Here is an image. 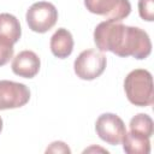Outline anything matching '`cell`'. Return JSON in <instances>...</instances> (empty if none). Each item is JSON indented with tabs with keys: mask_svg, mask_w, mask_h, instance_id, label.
<instances>
[{
	"mask_svg": "<svg viewBox=\"0 0 154 154\" xmlns=\"http://www.w3.org/2000/svg\"><path fill=\"white\" fill-rule=\"evenodd\" d=\"M13 43L6 38L0 37V66L6 65L13 57Z\"/></svg>",
	"mask_w": 154,
	"mask_h": 154,
	"instance_id": "13",
	"label": "cell"
},
{
	"mask_svg": "<svg viewBox=\"0 0 154 154\" xmlns=\"http://www.w3.org/2000/svg\"><path fill=\"white\" fill-rule=\"evenodd\" d=\"M29 100L30 90L25 84L7 79L0 81V111L23 107Z\"/></svg>",
	"mask_w": 154,
	"mask_h": 154,
	"instance_id": "6",
	"label": "cell"
},
{
	"mask_svg": "<svg viewBox=\"0 0 154 154\" xmlns=\"http://www.w3.org/2000/svg\"><path fill=\"white\" fill-rule=\"evenodd\" d=\"M1 130H2V119L0 117V132H1Z\"/></svg>",
	"mask_w": 154,
	"mask_h": 154,
	"instance_id": "16",
	"label": "cell"
},
{
	"mask_svg": "<svg viewBox=\"0 0 154 154\" xmlns=\"http://www.w3.org/2000/svg\"><path fill=\"white\" fill-rule=\"evenodd\" d=\"M153 126H154L153 119L148 114H144V113H138L135 117H132L129 124L130 131L141 134L149 138L153 135Z\"/></svg>",
	"mask_w": 154,
	"mask_h": 154,
	"instance_id": "12",
	"label": "cell"
},
{
	"mask_svg": "<svg viewBox=\"0 0 154 154\" xmlns=\"http://www.w3.org/2000/svg\"><path fill=\"white\" fill-rule=\"evenodd\" d=\"M84 6L90 13L116 20L126 18L131 12L129 0H84Z\"/></svg>",
	"mask_w": 154,
	"mask_h": 154,
	"instance_id": "7",
	"label": "cell"
},
{
	"mask_svg": "<svg viewBox=\"0 0 154 154\" xmlns=\"http://www.w3.org/2000/svg\"><path fill=\"white\" fill-rule=\"evenodd\" d=\"M20 35L22 29L19 20L11 13H0V37L16 43L19 41Z\"/></svg>",
	"mask_w": 154,
	"mask_h": 154,
	"instance_id": "11",
	"label": "cell"
},
{
	"mask_svg": "<svg viewBox=\"0 0 154 154\" xmlns=\"http://www.w3.org/2000/svg\"><path fill=\"white\" fill-rule=\"evenodd\" d=\"M123 149L128 154H148L150 152L149 137L136 132H126L123 138Z\"/></svg>",
	"mask_w": 154,
	"mask_h": 154,
	"instance_id": "10",
	"label": "cell"
},
{
	"mask_svg": "<svg viewBox=\"0 0 154 154\" xmlns=\"http://www.w3.org/2000/svg\"><path fill=\"white\" fill-rule=\"evenodd\" d=\"M46 152L48 153H70V148L61 141H57V142H53L51 143V146L46 149Z\"/></svg>",
	"mask_w": 154,
	"mask_h": 154,
	"instance_id": "15",
	"label": "cell"
},
{
	"mask_svg": "<svg viewBox=\"0 0 154 154\" xmlns=\"http://www.w3.org/2000/svg\"><path fill=\"white\" fill-rule=\"evenodd\" d=\"M94 42L101 52H112L122 58L132 57L141 60L152 52V42L144 30L116 19L101 22L95 28Z\"/></svg>",
	"mask_w": 154,
	"mask_h": 154,
	"instance_id": "1",
	"label": "cell"
},
{
	"mask_svg": "<svg viewBox=\"0 0 154 154\" xmlns=\"http://www.w3.org/2000/svg\"><path fill=\"white\" fill-rule=\"evenodd\" d=\"M51 51L54 57L65 59L71 55L73 51V37L65 28H59L51 37Z\"/></svg>",
	"mask_w": 154,
	"mask_h": 154,
	"instance_id": "9",
	"label": "cell"
},
{
	"mask_svg": "<svg viewBox=\"0 0 154 154\" xmlns=\"http://www.w3.org/2000/svg\"><path fill=\"white\" fill-rule=\"evenodd\" d=\"M154 0H138V13L142 19L152 22L154 20Z\"/></svg>",
	"mask_w": 154,
	"mask_h": 154,
	"instance_id": "14",
	"label": "cell"
},
{
	"mask_svg": "<svg viewBox=\"0 0 154 154\" xmlns=\"http://www.w3.org/2000/svg\"><path fill=\"white\" fill-rule=\"evenodd\" d=\"M106 55L95 49H85L79 53L73 63V70L77 77L84 81H91L100 77L106 69Z\"/></svg>",
	"mask_w": 154,
	"mask_h": 154,
	"instance_id": "3",
	"label": "cell"
},
{
	"mask_svg": "<svg viewBox=\"0 0 154 154\" xmlns=\"http://www.w3.org/2000/svg\"><path fill=\"white\" fill-rule=\"evenodd\" d=\"M29 29L43 34L52 29L58 20V10L52 2L38 1L32 4L25 14Z\"/></svg>",
	"mask_w": 154,
	"mask_h": 154,
	"instance_id": "4",
	"label": "cell"
},
{
	"mask_svg": "<svg viewBox=\"0 0 154 154\" xmlns=\"http://www.w3.org/2000/svg\"><path fill=\"white\" fill-rule=\"evenodd\" d=\"M41 61L38 55L32 51L19 52L12 61L11 69L14 75L23 78H32L40 71Z\"/></svg>",
	"mask_w": 154,
	"mask_h": 154,
	"instance_id": "8",
	"label": "cell"
},
{
	"mask_svg": "<svg viewBox=\"0 0 154 154\" xmlns=\"http://www.w3.org/2000/svg\"><path fill=\"white\" fill-rule=\"evenodd\" d=\"M124 90L128 100L138 107L154 103V90L152 73L144 69H135L124 79Z\"/></svg>",
	"mask_w": 154,
	"mask_h": 154,
	"instance_id": "2",
	"label": "cell"
},
{
	"mask_svg": "<svg viewBox=\"0 0 154 154\" xmlns=\"http://www.w3.org/2000/svg\"><path fill=\"white\" fill-rule=\"evenodd\" d=\"M95 131L102 141L108 144L117 146L122 143L126 134V128L123 119L117 114L103 113L96 119Z\"/></svg>",
	"mask_w": 154,
	"mask_h": 154,
	"instance_id": "5",
	"label": "cell"
}]
</instances>
